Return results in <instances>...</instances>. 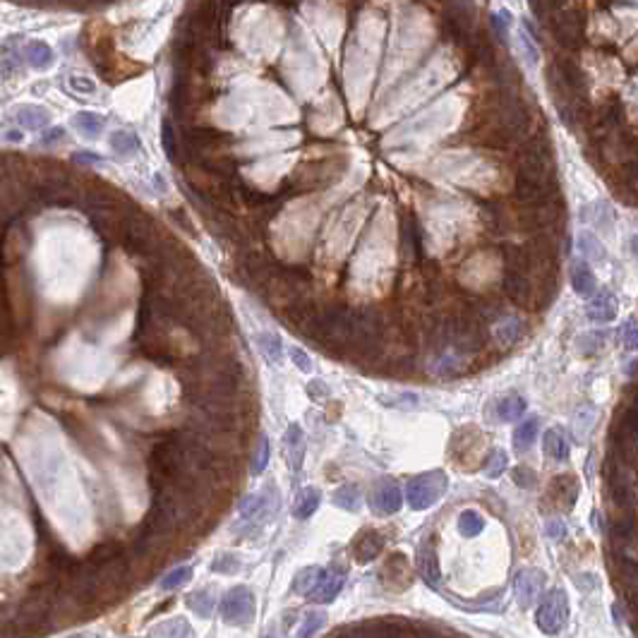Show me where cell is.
Instances as JSON below:
<instances>
[{
  "label": "cell",
  "mask_w": 638,
  "mask_h": 638,
  "mask_svg": "<svg viewBox=\"0 0 638 638\" xmlns=\"http://www.w3.org/2000/svg\"><path fill=\"white\" fill-rule=\"evenodd\" d=\"M581 250H583V257L598 259V262H603V259H605V247L600 245L598 238H593L591 233H583L581 235Z\"/></svg>",
  "instance_id": "f6af8a7d"
},
{
  "label": "cell",
  "mask_w": 638,
  "mask_h": 638,
  "mask_svg": "<svg viewBox=\"0 0 638 638\" xmlns=\"http://www.w3.org/2000/svg\"><path fill=\"white\" fill-rule=\"evenodd\" d=\"M17 120H20V125L29 127V130H39V127L48 125L51 115L41 106H20L17 108Z\"/></svg>",
  "instance_id": "484cf974"
},
{
  "label": "cell",
  "mask_w": 638,
  "mask_h": 638,
  "mask_svg": "<svg viewBox=\"0 0 638 638\" xmlns=\"http://www.w3.org/2000/svg\"><path fill=\"white\" fill-rule=\"evenodd\" d=\"M290 355H293V362L297 365V367H300V370H302V372H309V367H312V365H309V358L305 355V350L295 348V350H293V353H290Z\"/></svg>",
  "instance_id": "11a10c76"
},
{
  "label": "cell",
  "mask_w": 638,
  "mask_h": 638,
  "mask_svg": "<svg viewBox=\"0 0 638 638\" xmlns=\"http://www.w3.org/2000/svg\"><path fill=\"white\" fill-rule=\"evenodd\" d=\"M190 579H192V569L190 567H178V569H173L171 574L163 576V579H161V588L171 591V588L182 586V583H190Z\"/></svg>",
  "instance_id": "7bdbcfd3"
},
{
  "label": "cell",
  "mask_w": 638,
  "mask_h": 638,
  "mask_svg": "<svg viewBox=\"0 0 638 638\" xmlns=\"http://www.w3.org/2000/svg\"><path fill=\"white\" fill-rule=\"evenodd\" d=\"M524 413H526V398L519 396V394H509L507 398H502L500 403H497V415H500V420H504V423L521 420Z\"/></svg>",
  "instance_id": "603a6c76"
},
{
  "label": "cell",
  "mask_w": 638,
  "mask_h": 638,
  "mask_svg": "<svg viewBox=\"0 0 638 638\" xmlns=\"http://www.w3.org/2000/svg\"><path fill=\"white\" fill-rule=\"evenodd\" d=\"M269 461V439L266 435L257 432V444H254V459H252V473H262Z\"/></svg>",
  "instance_id": "60d3db41"
},
{
  "label": "cell",
  "mask_w": 638,
  "mask_h": 638,
  "mask_svg": "<svg viewBox=\"0 0 638 638\" xmlns=\"http://www.w3.org/2000/svg\"><path fill=\"white\" fill-rule=\"evenodd\" d=\"M545 533H547V536H550V538H557V540H559V538L567 536V526H564L562 521H557V519H555V521H550V524L545 526Z\"/></svg>",
  "instance_id": "db71d44e"
},
{
  "label": "cell",
  "mask_w": 638,
  "mask_h": 638,
  "mask_svg": "<svg viewBox=\"0 0 638 638\" xmlns=\"http://www.w3.org/2000/svg\"><path fill=\"white\" fill-rule=\"evenodd\" d=\"M192 629L187 627L185 619L175 617L171 622H161L156 629H151V636H190Z\"/></svg>",
  "instance_id": "d590c367"
},
{
  "label": "cell",
  "mask_w": 638,
  "mask_h": 638,
  "mask_svg": "<svg viewBox=\"0 0 638 638\" xmlns=\"http://www.w3.org/2000/svg\"><path fill=\"white\" fill-rule=\"evenodd\" d=\"M543 449L552 461H557V463H564V461L569 459V442L564 439V435L559 432L557 427H552V430H547L545 432Z\"/></svg>",
  "instance_id": "ffe728a7"
},
{
  "label": "cell",
  "mask_w": 638,
  "mask_h": 638,
  "mask_svg": "<svg viewBox=\"0 0 638 638\" xmlns=\"http://www.w3.org/2000/svg\"><path fill=\"white\" fill-rule=\"evenodd\" d=\"M20 70V53L12 51V46H3L0 48V75L3 77H10L15 75V72Z\"/></svg>",
  "instance_id": "ab89813d"
},
{
  "label": "cell",
  "mask_w": 638,
  "mask_h": 638,
  "mask_svg": "<svg viewBox=\"0 0 638 638\" xmlns=\"http://www.w3.org/2000/svg\"><path fill=\"white\" fill-rule=\"evenodd\" d=\"M63 137H65L63 127H53V130H48L44 135V144H53V142H58V139H63Z\"/></svg>",
  "instance_id": "9f6ffc18"
},
{
  "label": "cell",
  "mask_w": 638,
  "mask_h": 638,
  "mask_svg": "<svg viewBox=\"0 0 638 638\" xmlns=\"http://www.w3.org/2000/svg\"><path fill=\"white\" fill-rule=\"evenodd\" d=\"M123 555V547H120L118 543H101V545H96L94 550H91V555H89V562L91 564H106V562H111V559H115V557H120Z\"/></svg>",
  "instance_id": "e575fe53"
},
{
  "label": "cell",
  "mask_w": 638,
  "mask_h": 638,
  "mask_svg": "<svg viewBox=\"0 0 638 638\" xmlns=\"http://www.w3.org/2000/svg\"><path fill=\"white\" fill-rule=\"evenodd\" d=\"M324 622H326V612H321V610H312V612H307L305 615V622H302V627H300V636H312V634H317V631L324 627Z\"/></svg>",
  "instance_id": "ee69618b"
},
{
  "label": "cell",
  "mask_w": 638,
  "mask_h": 638,
  "mask_svg": "<svg viewBox=\"0 0 638 638\" xmlns=\"http://www.w3.org/2000/svg\"><path fill=\"white\" fill-rule=\"evenodd\" d=\"M605 341H607L605 331H591V333H583L579 338V348H581V353L595 355L605 345Z\"/></svg>",
  "instance_id": "b9f144b4"
},
{
  "label": "cell",
  "mask_w": 638,
  "mask_h": 638,
  "mask_svg": "<svg viewBox=\"0 0 638 638\" xmlns=\"http://www.w3.org/2000/svg\"><path fill=\"white\" fill-rule=\"evenodd\" d=\"M111 147H113L115 154L130 156L139 149V139H137V135H132V132L118 130V132H113L111 135Z\"/></svg>",
  "instance_id": "1f68e13d"
},
{
  "label": "cell",
  "mask_w": 638,
  "mask_h": 638,
  "mask_svg": "<svg viewBox=\"0 0 638 638\" xmlns=\"http://www.w3.org/2000/svg\"><path fill=\"white\" fill-rule=\"evenodd\" d=\"M276 507H278V495L273 492L271 485H266L259 495H250L240 502V519H242L240 526L245 528V531H254V528H259L264 521L271 519L273 512H276Z\"/></svg>",
  "instance_id": "3957f363"
},
{
  "label": "cell",
  "mask_w": 638,
  "mask_h": 638,
  "mask_svg": "<svg viewBox=\"0 0 638 638\" xmlns=\"http://www.w3.org/2000/svg\"><path fill=\"white\" fill-rule=\"evenodd\" d=\"M161 142H163V149H166L168 159H178V147H175V132H173V125L171 120H163V127H161Z\"/></svg>",
  "instance_id": "bcb514c9"
},
{
  "label": "cell",
  "mask_w": 638,
  "mask_h": 638,
  "mask_svg": "<svg viewBox=\"0 0 638 638\" xmlns=\"http://www.w3.org/2000/svg\"><path fill=\"white\" fill-rule=\"evenodd\" d=\"M538 603H540L538 612H536L538 627L543 629L545 634H559V631L564 629V624H567V619H569L567 593L555 588V591H550L545 598L540 595Z\"/></svg>",
  "instance_id": "7a4b0ae2"
},
{
  "label": "cell",
  "mask_w": 638,
  "mask_h": 638,
  "mask_svg": "<svg viewBox=\"0 0 638 638\" xmlns=\"http://www.w3.org/2000/svg\"><path fill=\"white\" fill-rule=\"evenodd\" d=\"M526 333V326H524V319L521 317H504L500 319V324H497L495 329V338L497 343L502 345V348H512L514 343H519L521 338H524Z\"/></svg>",
  "instance_id": "9a60e30c"
},
{
  "label": "cell",
  "mask_w": 638,
  "mask_h": 638,
  "mask_svg": "<svg viewBox=\"0 0 638 638\" xmlns=\"http://www.w3.org/2000/svg\"><path fill=\"white\" fill-rule=\"evenodd\" d=\"M619 338H622L624 348H629V350L636 348V319L634 317L624 321V326L619 329Z\"/></svg>",
  "instance_id": "f907efd6"
},
{
  "label": "cell",
  "mask_w": 638,
  "mask_h": 638,
  "mask_svg": "<svg viewBox=\"0 0 638 638\" xmlns=\"http://www.w3.org/2000/svg\"><path fill=\"white\" fill-rule=\"evenodd\" d=\"M319 502H321V492L314 490V488H305V490L300 492V495H297V500H295L293 516H295V519H300V521L309 519V516L317 512Z\"/></svg>",
  "instance_id": "d4e9b609"
},
{
  "label": "cell",
  "mask_w": 638,
  "mask_h": 638,
  "mask_svg": "<svg viewBox=\"0 0 638 638\" xmlns=\"http://www.w3.org/2000/svg\"><path fill=\"white\" fill-rule=\"evenodd\" d=\"M444 3H447L444 20H451L461 29L471 32V27L475 24V0H444Z\"/></svg>",
  "instance_id": "5bb4252c"
},
{
  "label": "cell",
  "mask_w": 638,
  "mask_h": 638,
  "mask_svg": "<svg viewBox=\"0 0 638 638\" xmlns=\"http://www.w3.org/2000/svg\"><path fill=\"white\" fill-rule=\"evenodd\" d=\"M579 497V483L571 475H559L552 480L550 492H547V504L552 509H571Z\"/></svg>",
  "instance_id": "30bf717a"
},
{
  "label": "cell",
  "mask_w": 638,
  "mask_h": 638,
  "mask_svg": "<svg viewBox=\"0 0 638 638\" xmlns=\"http://www.w3.org/2000/svg\"><path fill=\"white\" fill-rule=\"evenodd\" d=\"M418 571H420V576L425 579V583H427V586H432V588L439 586L442 569H439V559H437L435 545L425 543L420 547V552H418Z\"/></svg>",
  "instance_id": "7c38bea8"
},
{
  "label": "cell",
  "mask_w": 638,
  "mask_h": 638,
  "mask_svg": "<svg viewBox=\"0 0 638 638\" xmlns=\"http://www.w3.org/2000/svg\"><path fill=\"white\" fill-rule=\"evenodd\" d=\"M211 569H214L216 574H238L240 559L235 555H221V557H216V562L211 564Z\"/></svg>",
  "instance_id": "7dc6e473"
},
{
  "label": "cell",
  "mask_w": 638,
  "mask_h": 638,
  "mask_svg": "<svg viewBox=\"0 0 638 638\" xmlns=\"http://www.w3.org/2000/svg\"><path fill=\"white\" fill-rule=\"evenodd\" d=\"M75 161H80V163H96V161H101V156L99 154H91V151H80V154H75Z\"/></svg>",
  "instance_id": "6f0895ef"
},
{
  "label": "cell",
  "mask_w": 638,
  "mask_h": 638,
  "mask_svg": "<svg viewBox=\"0 0 638 638\" xmlns=\"http://www.w3.org/2000/svg\"><path fill=\"white\" fill-rule=\"evenodd\" d=\"M502 288L504 295L519 307H531L533 305V297H536V285L531 283V278L521 271H512L507 269L502 278Z\"/></svg>",
  "instance_id": "52a82bcc"
},
{
  "label": "cell",
  "mask_w": 638,
  "mask_h": 638,
  "mask_svg": "<svg viewBox=\"0 0 638 638\" xmlns=\"http://www.w3.org/2000/svg\"><path fill=\"white\" fill-rule=\"evenodd\" d=\"M187 605H190V610L194 612V615L211 617V612H214V605H216V598H214V593H211V591H197V593L187 595Z\"/></svg>",
  "instance_id": "f546056e"
},
{
  "label": "cell",
  "mask_w": 638,
  "mask_h": 638,
  "mask_svg": "<svg viewBox=\"0 0 638 638\" xmlns=\"http://www.w3.org/2000/svg\"><path fill=\"white\" fill-rule=\"evenodd\" d=\"M555 68L559 72V77L564 80V84H567V89L571 91V96H576V99H586L588 82H586V72H583L581 65L574 63L571 58H559L555 63Z\"/></svg>",
  "instance_id": "8fae6325"
},
{
  "label": "cell",
  "mask_w": 638,
  "mask_h": 638,
  "mask_svg": "<svg viewBox=\"0 0 638 638\" xmlns=\"http://www.w3.org/2000/svg\"><path fill=\"white\" fill-rule=\"evenodd\" d=\"M307 389H309V396H324L326 394V384H321V382H312Z\"/></svg>",
  "instance_id": "680465c9"
},
{
  "label": "cell",
  "mask_w": 638,
  "mask_h": 638,
  "mask_svg": "<svg viewBox=\"0 0 638 638\" xmlns=\"http://www.w3.org/2000/svg\"><path fill=\"white\" fill-rule=\"evenodd\" d=\"M545 574L538 569H526L516 576L514 583V591H516V600H519L521 607H531L533 603H538L540 595L545 591Z\"/></svg>",
  "instance_id": "ba28073f"
},
{
  "label": "cell",
  "mask_w": 638,
  "mask_h": 638,
  "mask_svg": "<svg viewBox=\"0 0 638 638\" xmlns=\"http://www.w3.org/2000/svg\"><path fill=\"white\" fill-rule=\"evenodd\" d=\"M319 567H305L300 569L295 574V581H293V591L297 595H309V591L314 588V583H317V576H319Z\"/></svg>",
  "instance_id": "836d02e7"
},
{
  "label": "cell",
  "mask_w": 638,
  "mask_h": 638,
  "mask_svg": "<svg viewBox=\"0 0 638 638\" xmlns=\"http://www.w3.org/2000/svg\"><path fill=\"white\" fill-rule=\"evenodd\" d=\"M72 125H75L77 130L82 132V135L96 137V135H101V130H103V125H106V120H103V115H99V113L84 111V113H77L75 118H72Z\"/></svg>",
  "instance_id": "83f0119b"
},
{
  "label": "cell",
  "mask_w": 638,
  "mask_h": 638,
  "mask_svg": "<svg viewBox=\"0 0 638 638\" xmlns=\"http://www.w3.org/2000/svg\"><path fill=\"white\" fill-rule=\"evenodd\" d=\"M259 348H262V353L269 358L271 362H278L281 360V338L276 336V333H259Z\"/></svg>",
  "instance_id": "f35d334b"
},
{
  "label": "cell",
  "mask_w": 638,
  "mask_h": 638,
  "mask_svg": "<svg viewBox=\"0 0 638 638\" xmlns=\"http://www.w3.org/2000/svg\"><path fill=\"white\" fill-rule=\"evenodd\" d=\"M571 285H574V290L583 297L593 295L595 293V273L593 269L588 266L586 262H576L574 269H571Z\"/></svg>",
  "instance_id": "44dd1931"
},
{
  "label": "cell",
  "mask_w": 638,
  "mask_h": 638,
  "mask_svg": "<svg viewBox=\"0 0 638 638\" xmlns=\"http://www.w3.org/2000/svg\"><path fill=\"white\" fill-rule=\"evenodd\" d=\"M595 418H598V413H595L593 406H586V408H581L579 413H576V418H574V432H576V437H579V439H583V437L591 432Z\"/></svg>",
  "instance_id": "74e56055"
},
{
  "label": "cell",
  "mask_w": 638,
  "mask_h": 638,
  "mask_svg": "<svg viewBox=\"0 0 638 638\" xmlns=\"http://www.w3.org/2000/svg\"><path fill=\"white\" fill-rule=\"evenodd\" d=\"M617 314V297L610 290H603L588 302V317L593 321H612Z\"/></svg>",
  "instance_id": "e0dca14e"
},
{
  "label": "cell",
  "mask_w": 638,
  "mask_h": 638,
  "mask_svg": "<svg viewBox=\"0 0 638 638\" xmlns=\"http://www.w3.org/2000/svg\"><path fill=\"white\" fill-rule=\"evenodd\" d=\"M471 312L483 321H500L504 314H507V307H504V302L497 300V297L483 295V297H478V300H473Z\"/></svg>",
  "instance_id": "ac0fdd59"
},
{
  "label": "cell",
  "mask_w": 638,
  "mask_h": 638,
  "mask_svg": "<svg viewBox=\"0 0 638 638\" xmlns=\"http://www.w3.org/2000/svg\"><path fill=\"white\" fill-rule=\"evenodd\" d=\"M285 456H288V463L293 471H300L302 466V454H305V437H302V430L297 425H290L288 432H285Z\"/></svg>",
  "instance_id": "d6986e66"
},
{
  "label": "cell",
  "mask_w": 638,
  "mask_h": 638,
  "mask_svg": "<svg viewBox=\"0 0 638 638\" xmlns=\"http://www.w3.org/2000/svg\"><path fill=\"white\" fill-rule=\"evenodd\" d=\"M401 504H403V497H401V488L394 478H382L372 488V492H370V507L379 516L396 514Z\"/></svg>",
  "instance_id": "5b68a950"
},
{
  "label": "cell",
  "mask_w": 638,
  "mask_h": 638,
  "mask_svg": "<svg viewBox=\"0 0 638 638\" xmlns=\"http://www.w3.org/2000/svg\"><path fill=\"white\" fill-rule=\"evenodd\" d=\"M24 58L36 70H48L53 65V51L46 41H32L24 48Z\"/></svg>",
  "instance_id": "7402d4cb"
},
{
  "label": "cell",
  "mask_w": 638,
  "mask_h": 638,
  "mask_svg": "<svg viewBox=\"0 0 638 638\" xmlns=\"http://www.w3.org/2000/svg\"><path fill=\"white\" fill-rule=\"evenodd\" d=\"M485 528V521L483 516H480L478 512H473V509H466V512H461L459 516V533L463 538H475L483 533Z\"/></svg>",
  "instance_id": "4dcf8cb0"
},
{
  "label": "cell",
  "mask_w": 638,
  "mask_h": 638,
  "mask_svg": "<svg viewBox=\"0 0 638 638\" xmlns=\"http://www.w3.org/2000/svg\"><path fill=\"white\" fill-rule=\"evenodd\" d=\"M514 483L519 485V488L531 490V488H536V485H538V475H536V471H533V468L519 466V468H514Z\"/></svg>",
  "instance_id": "c3c4849f"
},
{
  "label": "cell",
  "mask_w": 638,
  "mask_h": 638,
  "mask_svg": "<svg viewBox=\"0 0 638 638\" xmlns=\"http://www.w3.org/2000/svg\"><path fill=\"white\" fill-rule=\"evenodd\" d=\"M403 242H406V250L410 252V257L415 262H423V235H420V228H418V221L413 216L403 218Z\"/></svg>",
  "instance_id": "cb8c5ba5"
},
{
  "label": "cell",
  "mask_w": 638,
  "mask_h": 638,
  "mask_svg": "<svg viewBox=\"0 0 638 638\" xmlns=\"http://www.w3.org/2000/svg\"><path fill=\"white\" fill-rule=\"evenodd\" d=\"M221 617L226 624H233V627H242V624H250L254 617V598L250 593V588L238 586L230 588V591L221 598Z\"/></svg>",
  "instance_id": "277c9868"
},
{
  "label": "cell",
  "mask_w": 638,
  "mask_h": 638,
  "mask_svg": "<svg viewBox=\"0 0 638 638\" xmlns=\"http://www.w3.org/2000/svg\"><path fill=\"white\" fill-rule=\"evenodd\" d=\"M552 32L564 48H581L583 46V17L581 12H559L552 20Z\"/></svg>",
  "instance_id": "8992f818"
},
{
  "label": "cell",
  "mask_w": 638,
  "mask_h": 638,
  "mask_svg": "<svg viewBox=\"0 0 638 638\" xmlns=\"http://www.w3.org/2000/svg\"><path fill=\"white\" fill-rule=\"evenodd\" d=\"M168 214L173 216V221L178 223V226L185 230V233L194 235V226H192V221H190V216H187L185 209H173V211H168Z\"/></svg>",
  "instance_id": "816d5d0a"
},
{
  "label": "cell",
  "mask_w": 638,
  "mask_h": 638,
  "mask_svg": "<svg viewBox=\"0 0 638 638\" xmlns=\"http://www.w3.org/2000/svg\"><path fill=\"white\" fill-rule=\"evenodd\" d=\"M521 41H524V48L528 51V60H531V63L536 65V63H538V48H536V44H533V36L528 34L526 29H524V32H521Z\"/></svg>",
  "instance_id": "f5cc1de1"
},
{
  "label": "cell",
  "mask_w": 638,
  "mask_h": 638,
  "mask_svg": "<svg viewBox=\"0 0 638 638\" xmlns=\"http://www.w3.org/2000/svg\"><path fill=\"white\" fill-rule=\"evenodd\" d=\"M343 581H345L343 571L321 569L319 576H317V583H314V588L309 591V598H312L314 603H331V600L341 593Z\"/></svg>",
  "instance_id": "9c48e42d"
},
{
  "label": "cell",
  "mask_w": 638,
  "mask_h": 638,
  "mask_svg": "<svg viewBox=\"0 0 638 638\" xmlns=\"http://www.w3.org/2000/svg\"><path fill=\"white\" fill-rule=\"evenodd\" d=\"M504 262H507V269L528 273L531 271V252H528V247L509 245L507 250H504Z\"/></svg>",
  "instance_id": "4316f807"
},
{
  "label": "cell",
  "mask_w": 638,
  "mask_h": 638,
  "mask_svg": "<svg viewBox=\"0 0 638 638\" xmlns=\"http://www.w3.org/2000/svg\"><path fill=\"white\" fill-rule=\"evenodd\" d=\"M384 576H389L386 586L394 588V591H403V588H408L410 567H408V562H406V557L403 555H394L391 559H389L386 569H384Z\"/></svg>",
  "instance_id": "2e32d148"
},
{
  "label": "cell",
  "mask_w": 638,
  "mask_h": 638,
  "mask_svg": "<svg viewBox=\"0 0 638 638\" xmlns=\"http://www.w3.org/2000/svg\"><path fill=\"white\" fill-rule=\"evenodd\" d=\"M447 485H449V480L444 475V471L423 473V475H415L413 480H408L406 497H408L410 509L423 512V509L432 507L435 502L442 500V495L447 492Z\"/></svg>",
  "instance_id": "6da1fadb"
},
{
  "label": "cell",
  "mask_w": 638,
  "mask_h": 638,
  "mask_svg": "<svg viewBox=\"0 0 638 638\" xmlns=\"http://www.w3.org/2000/svg\"><path fill=\"white\" fill-rule=\"evenodd\" d=\"M333 504L345 509V512H358V507H360V492H358L355 485H345V488L333 492Z\"/></svg>",
  "instance_id": "d6a6232c"
},
{
  "label": "cell",
  "mask_w": 638,
  "mask_h": 638,
  "mask_svg": "<svg viewBox=\"0 0 638 638\" xmlns=\"http://www.w3.org/2000/svg\"><path fill=\"white\" fill-rule=\"evenodd\" d=\"M382 547H384V538H382L379 533L377 531H362L353 543V555L360 564H367V562H372L377 555H379Z\"/></svg>",
  "instance_id": "4fadbf2b"
},
{
  "label": "cell",
  "mask_w": 638,
  "mask_h": 638,
  "mask_svg": "<svg viewBox=\"0 0 638 638\" xmlns=\"http://www.w3.org/2000/svg\"><path fill=\"white\" fill-rule=\"evenodd\" d=\"M68 87L75 91V94H82V96L96 94V82L89 80V77H82V75H72L68 80Z\"/></svg>",
  "instance_id": "681fc988"
},
{
  "label": "cell",
  "mask_w": 638,
  "mask_h": 638,
  "mask_svg": "<svg viewBox=\"0 0 638 638\" xmlns=\"http://www.w3.org/2000/svg\"><path fill=\"white\" fill-rule=\"evenodd\" d=\"M538 430H540L538 418H531V420L521 423L514 432V447L519 449V451H528V449L533 447V442H536Z\"/></svg>",
  "instance_id": "f1b7e54d"
},
{
  "label": "cell",
  "mask_w": 638,
  "mask_h": 638,
  "mask_svg": "<svg viewBox=\"0 0 638 638\" xmlns=\"http://www.w3.org/2000/svg\"><path fill=\"white\" fill-rule=\"evenodd\" d=\"M8 137H10V139H22V135H20V132H10V135H8Z\"/></svg>",
  "instance_id": "91938a15"
},
{
  "label": "cell",
  "mask_w": 638,
  "mask_h": 638,
  "mask_svg": "<svg viewBox=\"0 0 638 638\" xmlns=\"http://www.w3.org/2000/svg\"><path fill=\"white\" fill-rule=\"evenodd\" d=\"M509 466V456L507 451H502V449H492L488 461H485V473H488V478H500L504 471H507Z\"/></svg>",
  "instance_id": "8d00e7d4"
}]
</instances>
